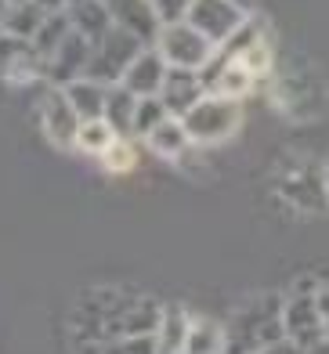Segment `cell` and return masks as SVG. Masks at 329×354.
Masks as SVG:
<instances>
[{
	"label": "cell",
	"instance_id": "cell-1",
	"mask_svg": "<svg viewBox=\"0 0 329 354\" xmlns=\"http://www.w3.org/2000/svg\"><path fill=\"white\" fill-rule=\"evenodd\" d=\"M163 318V304L152 297H130L123 289H91L80 297L73 311V326L80 329L76 340H123V336H156Z\"/></svg>",
	"mask_w": 329,
	"mask_h": 354
},
{
	"label": "cell",
	"instance_id": "cell-2",
	"mask_svg": "<svg viewBox=\"0 0 329 354\" xmlns=\"http://www.w3.org/2000/svg\"><path fill=\"white\" fill-rule=\"evenodd\" d=\"M224 333H228V351L224 354H257V351H265L278 340H286L283 297H275V293L254 297L250 304H242L232 315Z\"/></svg>",
	"mask_w": 329,
	"mask_h": 354
},
{
	"label": "cell",
	"instance_id": "cell-3",
	"mask_svg": "<svg viewBox=\"0 0 329 354\" xmlns=\"http://www.w3.org/2000/svg\"><path fill=\"white\" fill-rule=\"evenodd\" d=\"M275 192L301 214L329 210L326 174H322L319 163H311V159H290V163L278 170V177H275Z\"/></svg>",
	"mask_w": 329,
	"mask_h": 354
},
{
	"label": "cell",
	"instance_id": "cell-4",
	"mask_svg": "<svg viewBox=\"0 0 329 354\" xmlns=\"http://www.w3.org/2000/svg\"><path fill=\"white\" fill-rule=\"evenodd\" d=\"M145 47H149V44L138 40L134 33H127V29L112 26L109 33H105L102 40H94V47H91V66H87V76H91V80H98V84H105V87L120 84L123 73L130 69V62H134V58L145 51Z\"/></svg>",
	"mask_w": 329,
	"mask_h": 354
},
{
	"label": "cell",
	"instance_id": "cell-5",
	"mask_svg": "<svg viewBox=\"0 0 329 354\" xmlns=\"http://www.w3.org/2000/svg\"><path fill=\"white\" fill-rule=\"evenodd\" d=\"M152 47L163 55V62H167L170 69H192V73H203L206 62L217 55V47H213L199 29L188 26V22L159 26Z\"/></svg>",
	"mask_w": 329,
	"mask_h": 354
},
{
	"label": "cell",
	"instance_id": "cell-6",
	"mask_svg": "<svg viewBox=\"0 0 329 354\" xmlns=\"http://www.w3.org/2000/svg\"><path fill=\"white\" fill-rule=\"evenodd\" d=\"M185 131L192 138V145H217V141H228L239 123H242V105L232 102V98H217V94H206V98L195 105L185 120Z\"/></svg>",
	"mask_w": 329,
	"mask_h": 354
},
{
	"label": "cell",
	"instance_id": "cell-7",
	"mask_svg": "<svg viewBox=\"0 0 329 354\" xmlns=\"http://www.w3.org/2000/svg\"><path fill=\"white\" fill-rule=\"evenodd\" d=\"M315 289H319V282L304 279L290 297H283V329H286V340H293V344L304 347V351H311L319 340H326Z\"/></svg>",
	"mask_w": 329,
	"mask_h": 354
},
{
	"label": "cell",
	"instance_id": "cell-8",
	"mask_svg": "<svg viewBox=\"0 0 329 354\" xmlns=\"http://www.w3.org/2000/svg\"><path fill=\"white\" fill-rule=\"evenodd\" d=\"M275 102L293 120H315L326 109V91L315 69H286L275 80Z\"/></svg>",
	"mask_w": 329,
	"mask_h": 354
},
{
	"label": "cell",
	"instance_id": "cell-9",
	"mask_svg": "<svg viewBox=\"0 0 329 354\" xmlns=\"http://www.w3.org/2000/svg\"><path fill=\"white\" fill-rule=\"evenodd\" d=\"M37 120H40V127H44V134H47L51 145H58V149H76V134H80V127H84V120L76 116L69 94H65L62 87H47L40 94Z\"/></svg>",
	"mask_w": 329,
	"mask_h": 354
},
{
	"label": "cell",
	"instance_id": "cell-10",
	"mask_svg": "<svg viewBox=\"0 0 329 354\" xmlns=\"http://www.w3.org/2000/svg\"><path fill=\"white\" fill-rule=\"evenodd\" d=\"M246 19H250V11H242L232 0H195L185 22L199 29L213 47H221Z\"/></svg>",
	"mask_w": 329,
	"mask_h": 354
},
{
	"label": "cell",
	"instance_id": "cell-11",
	"mask_svg": "<svg viewBox=\"0 0 329 354\" xmlns=\"http://www.w3.org/2000/svg\"><path fill=\"white\" fill-rule=\"evenodd\" d=\"M91 40L73 29L69 37L62 40V47L47 58V87H69L76 80L87 76V66H91Z\"/></svg>",
	"mask_w": 329,
	"mask_h": 354
},
{
	"label": "cell",
	"instance_id": "cell-12",
	"mask_svg": "<svg viewBox=\"0 0 329 354\" xmlns=\"http://www.w3.org/2000/svg\"><path fill=\"white\" fill-rule=\"evenodd\" d=\"M159 98H163V105H167V112L174 120H185L188 112L206 98V84H203V76L192 73V69H170L167 80H163Z\"/></svg>",
	"mask_w": 329,
	"mask_h": 354
},
{
	"label": "cell",
	"instance_id": "cell-13",
	"mask_svg": "<svg viewBox=\"0 0 329 354\" xmlns=\"http://www.w3.org/2000/svg\"><path fill=\"white\" fill-rule=\"evenodd\" d=\"M167 73H170V66L163 62V55L149 44L134 62H130V69L123 73L120 84H123L130 94H138V98H156V94L163 91V80H167Z\"/></svg>",
	"mask_w": 329,
	"mask_h": 354
},
{
	"label": "cell",
	"instance_id": "cell-14",
	"mask_svg": "<svg viewBox=\"0 0 329 354\" xmlns=\"http://www.w3.org/2000/svg\"><path fill=\"white\" fill-rule=\"evenodd\" d=\"M112 26L127 29V33H134L138 40L145 44H156V33H159V19L149 0H102Z\"/></svg>",
	"mask_w": 329,
	"mask_h": 354
},
{
	"label": "cell",
	"instance_id": "cell-15",
	"mask_svg": "<svg viewBox=\"0 0 329 354\" xmlns=\"http://www.w3.org/2000/svg\"><path fill=\"white\" fill-rule=\"evenodd\" d=\"M145 149H149L152 156H159V159H170V163H177V159L192 149V138H188V131H185V123L170 116L167 123H159L156 131L145 138Z\"/></svg>",
	"mask_w": 329,
	"mask_h": 354
},
{
	"label": "cell",
	"instance_id": "cell-16",
	"mask_svg": "<svg viewBox=\"0 0 329 354\" xmlns=\"http://www.w3.org/2000/svg\"><path fill=\"white\" fill-rule=\"evenodd\" d=\"M224 351H228L224 322H217V318H192L181 354H224Z\"/></svg>",
	"mask_w": 329,
	"mask_h": 354
},
{
	"label": "cell",
	"instance_id": "cell-17",
	"mask_svg": "<svg viewBox=\"0 0 329 354\" xmlns=\"http://www.w3.org/2000/svg\"><path fill=\"white\" fill-rule=\"evenodd\" d=\"M134 112H138V94H130L123 84H112L109 87V98H105V116L102 120L120 138L134 141Z\"/></svg>",
	"mask_w": 329,
	"mask_h": 354
},
{
	"label": "cell",
	"instance_id": "cell-18",
	"mask_svg": "<svg viewBox=\"0 0 329 354\" xmlns=\"http://www.w3.org/2000/svg\"><path fill=\"white\" fill-rule=\"evenodd\" d=\"M62 91L69 94V102H73V109H76V116L84 120V123L105 116V98H109V87H105V84H98V80L84 76V80H76V84L62 87Z\"/></svg>",
	"mask_w": 329,
	"mask_h": 354
},
{
	"label": "cell",
	"instance_id": "cell-19",
	"mask_svg": "<svg viewBox=\"0 0 329 354\" xmlns=\"http://www.w3.org/2000/svg\"><path fill=\"white\" fill-rule=\"evenodd\" d=\"M188 326H192V315H188L185 308H163L159 329H156V347H159V354H181V347H185V336H188Z\"/></svg>",
	"mask_w": 329,
	"mask_h": 354
},
{
	"label": "cell",
	"instance_id": "cell-20",
	"mask_svg": "<svg viewBox=\"0 0 329 354\" xmlns=\"http://www.w3.org/2000/svg\"><path fill=\"white\" fill-rule=\"evenodd\" d=\"M69 19H73V29H80L91 44L94 40H102L109 29H112V19H109V11L102 0H87V4H76L69 8Z\"/></svg>",
	"mask_w": 329,
	"mask_h": 354
},
{
	"label": "cell",
	"instance_id": "cell-21",
	"mask_svg": "<svg viewBox=\"0 0 329 354\" xmlns=\"http://www.w3.org/2000/svg\"><path fill=\"white\" fill-rule=\"evenodd\" d=\"M120 141V134L112 131V127L105 120H91L80 127V134H76V152H84V156H94V159H102L112 145Z\"/></svg>",
	"mask_w": 329,
	"mask_h": 354
},
{
	"label": "cell",
	"instance_id": "cell-22",
	"mask_svg": "<svg viewBox=\"0 0 329 354\" xmlns=\"http://www.w3.org/2000/svg\"><path fill=\"white\" fill-rule=\"evenodd\" d=\"M73 33V19H69V11H62V15H47V22L40 26V33L33 37V51H37L44 62L51 58L58 47H62V40Z\"/></svg>",
	"mask_w": 329,
	"mask_h": 354
},
{
	"label": "cell",
	"instance_id": "cell-23",
	"mask_svg": "<svg viewBox=\"0 0 329 354\" xmlns=\"http://www.w3.org/2000/svg\"><path fill=\"white\" fill-rule=\"evenodd\" d=\"M44 22H47V15H44L37 4H19V8H8V15H4V33L33 44V37L40 33Z\"/></svg>",
	"mask_w": 329,
	"mask_h": 354
},
{
	"label": "cell",
	"instance_id": "cell-24",
	"mask_svg": "<svg viewBox=\"0 0 329 354\" xmlns=\"http://www.w3.org/2000/svg\"><path fill=\"white\" fill-rule=\"evenodd\" d=\"M170 112L167 105H163V98L156 94V98H138V112H134V141H145L159 123H167Z\"/></svg>",
	"mask_w": 329,
	"mask_h": 354
},
{
	"label": "cell",
	"instance_id": "cell-25",
	"mask_svg": "<svg viewBox=\"0 0 329 354\" xmlns=\"http://www.w3.org/2000/svg\"><path fill=\"white\" fill-rule=\"evenodd\" d=\"M29 51H33L29 40H19V37H11V33H4V29H0V76L8 80V73L19 66Z\"/></svg>",
	"mask_w": 329,
	"mask_h": 354
},
{
	"label": "cell",
	"instance_id": "cell-26",
	"mask_svg": "<svg viewBox=\"0 0 329 354\" xmlns=\"http://www.w3.org/2000/svg\"><path fill=\"white\" fill-rule=\"evenodd\" d=\"M102 167L109 174H127V170H134L138 167V156H134V145H130V138H120L112 149L102 156Z\"/></svg>",
	"mask_w": 329,
	"mask_h": 354
},
{
	"label": "cell",
	"instance_id": "cell-27",
	"mask_svg": "<svg viewBox=\"0 0 329 354\" xmlns=\"http://www.w3.org/2000/svg\"><path fill=\"white\" fill-rule=\"evenodd\" d=\"M102 354H159L156 336H123V340L102 344Z\"/></svg>",
	"mask_w": 329,
	"mask_h": 354
},
{
	"label": "cell",
	"instance_id": "cell-28",
	"mask_svg": "<svg viewBox=\"0 0 329 354\" xmlns=\"http://www.w3.org/2000/svg\"><path fill=\"white\" fill-rule=\"evenodd\" d=\"M152 11H156V19L159 26H174V22H185L188 19V11L195 0H149Z\"/></svg>",
	"mask_w": 329,
	"mask_h": 354
},
{
	"label": "cell",
	"instance_id": "cell-29",
	"mask_svg": "<svg viewBox=\"0 0 329 354\" xmlns=\"http://www.w3.org/2000/svg\"><path fill=\"white\" fill-rule=\"evenodd\" d=\"M315 300H319L322 329H326V336H329V282H319V289H315Z\"/></svg>",
	"mask_w": 329,
	"mask_h": 354
},
{
	"label": "cell",
	"instance_id": "cell-30",
	"mask_svg": "<svg viewBox=\"0 0 329 354\" xmlns=\"http://www.w3.org/2000/svg\"><path fill=\"white\" fill-rule=\"evenodd\" d=\"M257 354H308V351L297 347L293 340H278V344H272V347H265V351H257Z\"/></svg>",
	"mask_w": 329,
	"mask_h": 354
},
{
	"label": "cell",
	"instance_id": "cell-31",
	"mask_svg": "<svg viewBox=\"0 0 329 354\" xmlns=\"http://www.w3.org/2000/svg\"><path fill=\"white\" fill-rule=\"evenodd\" d=\"M44 15H62V11H69V0H33Z\"/></svg>",
	"mask_w": 329,
	"mask_h": 354
},
{
	"label": "cell",
	"instance_id": "cell-32",
	"mask_svg": "<svg viewBox=\"0 0 329 354\" xmlns=\"http://www.w3.org/2000/svg\"><path fill=\"white\" fill-rule=\"evenodd\" d=\"M308 354H329V336H326V340H319L315 347H311Z\"/></svg>",
	"mask_w": 329,
	"mask_h": 354
},
{
	"label": "cell",
	"instance_id": "cell-33",
	"mask_svg": "<svg viewBox=\"0 0 329 354\" xmlns=\"http://www.w3.org/2000/svg\"><path fill=\"white\" fill-rule=\"evenodd\" d=\"M232 4H239L242 11H250V8H254V0H232Z\"/></svg>",
	"mask_w": 329,
	"mask_h": 354
},
{
	"label": "cell",
	"instance_id": "cell-34",
	"mask_svg": "<svg viewBox=\"0 0 329 354\" xmlns=\"http://www.w3.org/2000/svg\"><path fill=\"white\" fill-rule=\"evenodd\" d=\"M4 15H8V4L0 0V29H4Z\"/></svg>",
	"mask_w": 329,
	"mask_h": 354
},
{
	"label": "cell",
	"instance_id": "cell-35",
	"mask_svg": "<svg viewBox=\"0 0 329 354\" xmlns=\"http://www.w3.org/2000/svg\"><path fill=\"white\" fill-rule=\"evenodd\" d=\"M8 8H19V4H33V0H4Z\"/></svg>",
	"mask_w": 329,
	"mask_h": 354
},
{
	"label": "cell",
	"instance_id": "cell-36",
	"mask_svg": "<svg viewBox=\"0 0 329 354\" xmlns=\"http://www.w3.org/2000/svg\"><path fill=\"white\" fill-rule=\"evenodd\" d=\"M322 174H326V192H329V163L322 167Z\"/></svg>",
	"mask_w": 329,
	"mask_h": 354
},
{
	"label": "cell",
	"instance_id": "cell-37",
	"mask_svg": "<svg viewBox=\"0 0 329 354\" xmlns=\"http://www.w3.org/2000/svg\"><path fill=\"white\" fill-rule=\"evenodd\" d=\"M76 4H87V0H69V8H76Z\"/></svg>",
	"mask_w": 329,
	"mask_h": 354
}]
</instances>
